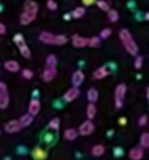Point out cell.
I'll return each mask as SVG.
<instances>
[{"mask_svg": "<svg viewBox=\"0 0 149 160\" xmlns=\"http://www.w3.org/2000/svg\"><path fill=\"white\" fill-rule=\"evenodd\" d=\"M111 34H112V30L105 28V29H103L102 31L100 32V38H102V40H107V38H110Z\"/></svg>", "mask_w": 149, "mask_h": 160, "instance_id": "obj_33", "label": "cell"}, {"mask_svg": "<svg viewBox=\"0 0 149 160\" xmlns=\"http://www.w3.org/2000/svg\"><path fill=\"white\" fill-rule=\"evenodd\" d=\"M109 75H110V71L107 70V68L105 66L96 69L93 72V77L96 78V79H103V78H105Z\"/></svg>", "mask_w": 149, "mask_h": 160, "instance_id": "obj_16", "label": "cell"}, {"mask_svg": "<svg viewBox=\"0 0 149 160\" xmlns=\"http://www.w3.org/2000/svg\"><path fill=\"white\" fill-rule=\"evenodd\" d=\"M128 157L131 158L132 160H140L144 157V148H142V147L132 148L128 153Z\"/></svg>", "mask_w": 149, "mask_h": 160, "instance_id": "obj_12", "label": "cell"}, {"mask_svg": "<svg viewBox=\"0 0 149 160\" xmlns=\"http://www.w3.org/2000/svg\"><path fill=\"white\" fill-rule=\"evenodd\" d=\"M142 64H144L142 57L139 55H136L135 60H134V67H135V69H140L142 67Z\"/></svg>", "mask_w": 149, "mask_h": 160, "instance_id": "obj_32", "label": "cell"}, {"mask_svg": "<svg viewBox=\"0 0 149 160\" xmlns=\"http://www.w3.org/2000/svg\"><path fill=\"white\" fill-rule=\"evenodd\" d=\"M70 17H71V14H66V16H64V19H66L67 21H69L70 20Z\"/></svg>", "mask_w": 149, "mask_h": 160, "instance_id": "obj_41", "label": "cell"}, {"mask_svg": "<svg viewBox=\"0 0 149 160\" xmlns=\"http://www.w3.org/2000/svg\"><path fill=\"white\" fill-rule=\"evenodd\" d=\"M147 124H148V116L142 115L139 121H138V125H139V126H146Z\"/></svg>", "mask_w": 149, "mask_h": 160, "instance_id": "obj_36", "label": "cell"}, {"mask_svg": "<svg viewBox=\"0 0 149 160\" xmlns=\"http://www.w3.org/2000/svg\"><path fill=\"white\" fill-rule=\"evenodd\" d=\"M38 11V5L34 0H27L24 2V11L20 17V23L22 25H29L36 19Z\"/></svg>", "mask_w": 149, "mask_h": 160, "instance_id": "obj_1", "label": "cell"}, {"mask_svg": "<svg viewBox=\"0 0 149 160\" xmlns=\"http://www.w3.org/2000/svg\"><path fill=\"white\" fill-rule=\"evenodd\" d=\"M96 114H97L96 105H94V103L90 102L89 105H88V108H87V116H88V118L92 121L94 118V116H96Z\"/></svg>", "mask_w": 149, "mask_h": 160, "instance_id": "obj_21", "label": "cell"}, {"mask_svg": "<svg viewBox=\"0 0 149 160\" xmlns=\"http://www.w3.org/2000/svg\"><path fill=\"white\" fill-rule=\"evenodd\" d=\"M21 128H22V125L19 122V120H11L8 123H6V125H5V131L9 134L17 133V132H19Z\"/></svg>", "mask_w": 149, "mask_h": 160, "instance_id": "obj_7", "label": "cell"}, {"mask_svg": "<svg viewBox=\"0 0 149 160\" xmlns=\"http://www.w3.org/2000/svg\"><path fill=\"white\" fill-rule=\"evenodd\" d=\"M32 156H33V158L36 160H44L48 157V153L42 148H35L32 151Z\"/></svg>", "mask_w": 149, "mask_h": 160, "instance_id": "obj_15", "label": "cell"}, {"mask_svg": "<svg viewBox=\"0 0 149 160\" xmlns=\"http://www.w3.org/2000/svg\"><path fill=\"white\" fill-rule=\"evenodd\" d=\"M9 105V92L7 85L0 81V110H5Z\"/></svg>", "mask_w": 149, "mask_h": 160, "instance_id": "obj_4", "label": "cell"}, {"mask_svg": "<svg viewBox=\"0 0 149 160\" xmlns=\"http://www.w3.org/2000/svg\"><path fill=\"white\" fill-rule=\"evenodd\" d=\"M96 3L102 11L107 12L110 10V5L107 2V1H104V0H98V1H96Z\"/></svg>", "mask_w": 149, "mask_h": 160, "instance_id": "obj_28", "label": "cell"}, {"mask_svg": "<svg viewBox=\"0 0 149 160\" xmlns=\"http://www.w3.org/2000/svg\"><path fill=\"white\" fill-rule=\"evenodd\" d=\"M22 76H23V78H25V79H31V78L33 77V71L25 68L22 70Z\"/></svg>", "mask_w": 149, "mask_h": 160, "instance_id": "obj_35", "label": "cell"}, {"mask_svg": "<svg viewBox=\"0 0 149 160\" xmlns=\"http://www.w3.org/2000/svg\"><path fill=\"white\" fill-rule=\"evenodd\" d=\"M5 33H6V25L0 22V35H2Z\"/></svg>", "mask_w": 149, "mask_h": 160, "instance_id": "obj_39", "label": "cell"}, {"mask_svg": "<svg viewBox=\"0 0 149 160\" xmlns=\"http://www.w3.org/2000/svg\"><path fill=\"white\" fill-rule=\"evenodd\" d=\"M107 18H109V20L111 21V22L115 23L118 21V18H120V16H118L117 11L114 9H110L109 11H107Z\"/></svg>", "mask_w": 149, "mask_h": 160, "instance_id": "obj_23", "label": "cell"}, {"mask_svg": "<svg viewBox=\"0 0 149 160\" xmlns=\"http://www.w3.org/2000/svg\"><path fill=\"white\" fill-rule=\"evenodd\" d=\"M94 132V124L91 122V120H88L83 122L82 124L79 126L78 134L81 136H89Z\"/></svg>", "mask_w": 149, "mask_h": 160, "instance_id": "obj_5", "label": "cell"}, {"mask_svg": "<svg viewBox=\"0 0 149 160\" xmlns=\"http://www.w3.org/2000/svg\"><path fill=\"white\" fill-rule=\"evenodd\" d=\"M46 66L47 67H56L57 66V58L55 55H49L46 58Z\"/></svg>", "mask_w": 149, "mask_h": 160, "instance_id": "obj_27", "label": "cell"}, {"mask_svg": "<svg viewBox=\"0 0 149 160\" xmlns=\"http://www.w3.org/2000/svg\"><path fill=\"white\" fill-rule=\"evenodd\" d=\"M97 0H82V2L85 6H91V5H94L96 3Z\"/></svg>", "mask_w": 149, "mask_h": 160, "instance_id": "obj_38", "label": "cell"}, {"mask_svg": "<svg viewBox=\"0 0 149 160\" xmlns=\"http://www.w3.org/2000/svg\"><path fill=\"white\" fill-rule=\"evenodd\" d=\"M79 93H80V91H79L78 87H73V88H71V89H69L68 91L64 94V100L66 101V102H72L73 100H76V99L78 98Z\"/></svg>", "mask_w": 149, "mask_h": 160, "instance_id": "obj_10", "label": "cell"}, {"mask_svg": "<svg viewBox=\"0 0 149 160\" xmlns=\"http://www.w3.org/2000/svg\"><path fill=\"white\" fill-rule=\"evenodd\" d=\"M19 51H20L21 55L24 58H31V51H30V48L27 47V44L21 45V46L19 47Z\"/></svg>", "mask_w": 149, "mask_h": 160, "instance_id": "obj_24", "label": "cell"}, {"mask_svg": "<svg viewBox=\"0 0 149 160\" xmlns=\"http://www.w3.org/2000/svg\"><path fill=\"white\" fill-rule=\"evenodd\" d=\"M41 110V102L37 99H32L29 104V113L32 115H36Z\"/></svg>", "mask_w": 149, "mask_h": 160, "instance_id": "obj_13", "label": "cell"}, {"mask_svg": "<svg viewBox=\"0 0 149 160\" xmlns=\"http://www.w3.org/2000/svg\"><path fill=\"white\" fill-rule=\"evenodd\" d=\"M3 66L10 72H18L20 70V65H19V62L17 60H7V62H5Z\"/></svg>", "mask_w": 149, "mask_h": 160, "instance_id": "obj_14", "label": "cell"}, {"mask_svg": "<svg viewBox=\"0 0 149 160\" xmlns=\"http://www.w3.org/2000/svg\"><path fill=\"white\" fill-rule=\"evenodd\" d=\"M83 80H85V73L81 70H77L72 73L71 82H72L73 87H79V86H81L83 82Z\"/></svg>", "mask_w": 149, "mask_h": 160, "instance_id": "obj_11", "label": "cell"}, {"mask_svg": "<svg viewBox=\"0 0 149 160\" xmlns=\"http://www.w3.org/2000/svg\"><path fill=\"white\" fill-rule=\"evenodd\" d=\"M56 75H57V69H56V67L46 66L42 73V79L44 80L45 82H51L52 80L56 77Z\"/></svg>", "mask_w": 149, "mask_h": 160, "instance_id": "obj_6", "label": "cell"}, {"mask_svg": "<svg viewBox=\"0 0 149 160\" xmlns=\"http://www.w3.org/2000/svg\"><path fill=\"white\" fill-rule=\"evenodd\" d=\"M118 123H120V125H122V126H124V125H126L127 123V120L125 118H121L120 121H118Z\"/></svg>", "mask_w": 149, "mask_h": 160, "instance_id": "obj_40", "label": "cell"}, {"mask_svg": "<svg viewBox=\"0 0 149 160\" xmlns=\"http://www.w3.org/2000/svg\"><path fill=\"white\" fill-rule=\"evenodd\" d=\"M13 42L16 43V45H17L18 47H20L21 45L25 44L24 38H23V35H22V34H20V33H18V34H16V35H14Z\"/></svg>", "mask_w": 149, "mask_h": 160, "instance_id": "obj_29", "label": "cell"}, {"mask_svg": "<svg viewBox=\"0 0 149 160\" xmlns=\"http://www.w3.org/2000/svg\"><path fill=\"white\" fill-rule=\"evenodd\" d=\"M121 42L123 43L125 49L127 51V53L132 56H136L138 54V46L136 44V42L134 41L133 36H132L131 32L126 29H122L118 33Z\"/></svg>", "mask_w": 149, "mask_h": 160, "instance_id": "obj_2", "label": "cell"}, {"mask_svg": "<svg viewBox=\"0 0 149 160\" xmlns=\"http://www.w3.org/2000/svg\"><path fill=\"white\" fill-rule=\"evenodd\" d=\"M145 19H146V21L149 20V13H148V12H147V13L145 14Z\"/></svg>", "mask_w": 149, "mask_h": 160, "instance_id": "obj_43", "label": "cell"}, {"mask_svg": "<svg viewBox=\"0 0 149 160\" xmlns=\"http://www.w3.org/2000/svg\"><path fill=\"white\" fill-rule=\"evenodd\" d=\"M67 42H68V38H67L65 35H62V34H58V35H56V45H58V46H62V45L66 44Z\"/></svg>", "mask_w": 149, "mask_h": 160, "instance_id": "obj_31", "label": "cell"}, {"mask_svg": "<svg viewBox=\"0 0 149 160\" xmlns=\"http://www.w3.org/2000/svg\"><path fill=\"white\" fill-rule=\"evenodd\" d=\"M59 124H60L59 118H53V120L49 121L48 127H49V128H52V129H55V131H58V128H59Z\"/></svg>", "mask_w": 149, "mask_h": 160, "instance_id": "obj_30", "label": "cell"}, {"mask_svg": "<svg viewBox=\"0 0 149 160\" xmlns=\"http://www.w3.org/2000/svg\"><path fill=\"white\" fill-rule=\"evenodd\" d=\"M146 98H147V99L149 98V88H148V87L146 88Z\"/></svg>", "mask_w": 149, "mask_h": 160, "instance_id": "obj_42", "label": "cell"}, {"mask_svg": "<svg viewBox=\"0 0 149 160\" xmlns=\"http://www.w3.org/2000/svg\"><path fill=\"white\" fill-rule=\"evenodd\" d=\"M127 91V87L125 83H120V85L116 86L115 88V108L116 110H120L122 109L123 104H124V98H125V94H126Z\"/></svg>", "mask_w": 149, "mask_h": 160, "instance_id": "obj_3", "label": "cell"}, {"mask_svg": "<svg viewBox=\"0 0 149 160\" xmlns=\"http://www.w3.org/2000/svg\"><path fill=\"white\" fill-rule=\"evenodd\" d=\"M87 98H88V100H89V102L96 103L97 101H98V98H99V92L97 91L94 88H91V89L88 90Z\"/></svg>", "mask_w": 149, "mask_h": 160, "instance_id": "obj_19", "label": "cell"}, {"mask_svg": "<svg viewBox=\"0 0 149 160\" xmlns=\"http://www.w3.org/2000/svg\"><path fill=\"white\" fill-rule=\"evenodd\" d=\"M0 134H1V132H0Z\"/></svg>", "mask_w": 149, "mask_h": 160, "instance_id": "obj_44", "label": "cell"}, {"mask_svg": "<svg viewBox=\"0 0 149 160\" xmlns=\"http://www.w3.org/2000/svg\"><path fill=\"white\" fill-rule=\"evenodd\" d=\"M85 13H86V9L85 8H82V7H77L75 10H72L71 11V17L72 18H75V19H79V18H81L82 16H85Z\"/></svg>", "mask_w": 149, "mask_h": 160, "instance_id": "obj_22", "label": "cell"}, {"mask_svg": "<svg viewBox=\"0 0 149 160\" xmlns=\"http://www.w3.org/2000/svg\"><path fill=\"white\" fill-rule=\"evenodd\" d=\"M101 45V38L98 36H93V38H89L88 41V46L90 47H99Z\"/></svg>", "mask_w": 149, "mask_h": 160, "instance_id": "obj_26", "label": "cell"}, {"mask_svg": "<svg viewBox=\"0 0 149 160\" xmlns=\"http://www.w3.org/2000/svg\"><path fill=\"white\" fill-rule=\"evenodd\" d=\"M38 40L43 42L44 44L56 45V35L51 32H42L38 36Z\"/></svg>", "mask_w": 149, "mask_h": 160, "instance_id": "obj_8", "label": "cell"}, {"mask_svg": "<svg viewBox=\"0 0 149 160\" xmlns=\"http://www.w3.org/2000/svg\"><path fill=\"white\" fill-rule=\"evenodd\" d=\"M140 147L142 148H148L149 147V134L144 133L140 136Z\"/></svg>", "mask_w": 149, "mask_h": 160, "instance_id": "obj_25", "label": "cell"}, {"mask_svg": "<svg viewBox=\"0 0 149 160\" xmlns=\"http://www.w3.org/2000/svg\"><path fill=\"white\" fill-rule=\"evenodd\" d=\"M19 122L21 123L22 127H27L29 125L32 124V122H33V115L30 114V113L24 114V115L21 116V118L19 120Z\"/></svg>", "mask_w": 149, "mask_h": 160, "instance_id": "obj_18", "label": "cell"}, {"mask_svg": "<svg viewBox=\"0 0 149 160\" xmlns=\"http://www.w3.org/2000/svg\"><path fill=\"white\" fill-rule=\"evenodd\" d=\"M47 8H48L49 10H52V11H54V10H56L58 8V5L57 2H56L55 0H48L46 3Z\"/></svg>", "mask_w": 149, "mask_h": 160, "instance_id": "obj_34", "label": "cell"}, {"mask_svg": "<svg viewBox=\"0 0 149 160\" xmlns=\"http://www.w3.org/2000/svg\"><path fill=\"white\" fill-rule=\"evenodd\" d=\"M104 152H105L104 146H103V145H100V144L93 146L91 149V153L94 156V157H100V156H102Z\"/></svg>", "mask_w": 149, "mask_h": 160, "instance_id": "obj_20", "label": "cell"}, {"mask_svg": "<svg viewBox=\"0 0 149 160\" xmlns=\"http://www.w3.org/2000/svg\"><path fill=\"white\" fill-rule=\"evenodd\" d=\"M123 155V150L122 148H114V156L115 157H120Z\"/></svg>", "mask_w": 149, "mask_h": 160, "instance_id": "obj_37", "label": "cell"}, {"mask_svg": "<svg viewBox=\"0 0 149 160\" xmlns=\"http://www.w3.org/2000/svg\"><path fill=\"white\" fill-rule=\"evenodd\" d=\"M71 41H72V45L75 47H77V48H83V47L88 46V41H89V38H82V36L78 35V34H75V35H72Z\"/></svg>", "mask_w": 149, "mask_h": 160, "instance_id": "obj_9", "label": "cell"}, {"mask_svg": "<svg viewBox=\"0 0 149 160\" xmlns=\"http://www.w3.org/2000/svg\"><path fill=\"white\" fill-rule=\"evenodd\" d=\"M78 131H76L75 128H68L64 132V138L67 140H73L78 137Z\"/></svg>", "mask_w": 149, "mask_h": 160, "instance_id": "obj_17", "label": "cell"}]
</instances>
